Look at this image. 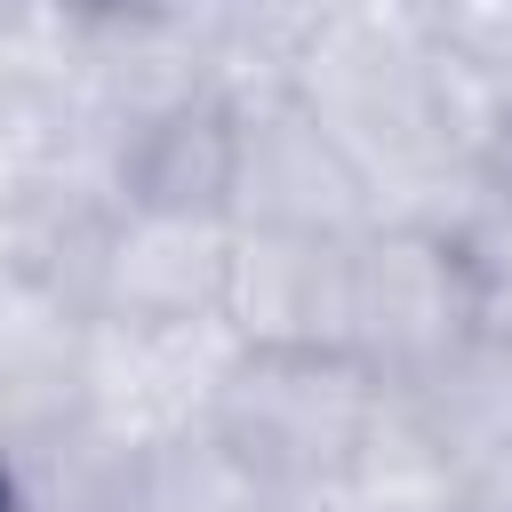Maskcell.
I'll use <instances>...</instances> for the list:
<instances>
[{
  "instance_id": "6da1fadb",
  "label": "cell",
  "mask_w": 512,
  "mask_h": 512,
  "mask_svg": "<svg viewBox=\"0 0 512 512\" xmlns=\"http://www.w3.org/2000/svg\"><path fill=\"white\" fill-rule=\"evenodd\" d=\"M376 400L384 392L352 352H240L200 432L248 472L256 496H320L344 488Z\"/></svg>"
},
{
  "instance_id": "7a4b0ae2",
  "label": "cell",
  "mask_w": 512,
  "mask_h": 512,
  "mask_svg": "<svg viewBox=\"0 0 512 512\" xmlns=\"http://www.w3.org/2000/svg\"><path fill=\"white\" fill-rule=\"evenodd\" d=\"M480 336V288L464 248L416 224H368L352 240V320L344 352L376 376V392H416Z\"/></svg>"
},
{
  "instance_id": "3957f363",
  "label": "cell",
  "mask_w": 512,
  "mask_h": 512,
  "mask_svg": "<svg viewBox=\"0 0 512 512\" xmlns=\"http://www.w3.org/2000/svg\"><path fill=\"white\" fill-rule=\"evenodd\" d=\"M240 128H232V232H312V240H360L376 224L368 176L344 160V144L288 96V88H256L232 96Z\"/></svg>"
},
{
  "instance_id": "277c9868",
  "label": "cell",
  "mask_w": 512,
  "mask_h": 512,
  "mask_svg": "<svg viewBox=\"0 0 512 512\" xmlns=\"http://www.w3.org/2000/svg\"><path fill=\"white\" fill-rule=\"evenodd\" d=\"M240 360V336L224 320H184V328H136V320H88V368H80V408L112 424L120 440L152 448L176 432H200L224 368Z\"/></svg>"
},
{
  "instance_id": "5b68a950",
  "label": "cell",
  "mask_w": 512,
  "mask_h": 512,
  "mask_svg": "<svg viewBox=\"0 0 512 512\" xmlns=\"http://www.w3.org/2000/svg\"><path fill=\"white\" fill-rule=\"evenodd\" d=\"M224 272H232V224L224 216H104L96 240V288L88 320H136V328H184L224 320Z\"/></svg>"
},
{
  "instance_id": "8992f818",
  "label": "cell",
  "mask_w": 512,
  "mask_h": 512,
  "mask_svg": "<svg viewBox=\"0 0 512 512\" xmlns=\"http://www.w3.org/2000/svg\"><path fill=\"white\" fill-rule=\"evenodd\" d=\"M352 320V240L312 232H232L224 328L240 352H344Z\"/></svg>"
},
{
  "instance_id": "52a82bcc",
  "label": "cell",
  "mask_w": 512,
  "mask_h": 512,
  "mask_svg": "<svg viewBox=\"0 0 512 512\" xmlns=\"http://www.w3.org/2000/svg\"><path fill=\"white\" fill-rule=\"evenodd\" d=\"M232 88H192L112 128V208L128 216H224L232 208Z\"/></svg>"
},
{
  "instance_id": "ba28073f",
  "label": "cell",
  "mask_w": 512,
  "mask_h": 512,
  "mask_svg": "<svg viewBox=\"0 0 512 512\" xmlns=\"http://www.w3.org/2000/svg\"><path fill=\"white\" fill-rule=\"evenodd\" d=\"M80 368H88V320L40 280V272H0V424L40 432L80 408Z\"/></svg>"
},
{
  "instance_id": "9c48e42d",
  "label": "cell",
  "mask_w": 512,
  "mask_h": 512,
  "mask_svg": "<svg viewBox=\"0 0 512 512\" xmlns=\"http://www.w3.org/2000/svg\"><path fill=\"white\" fill-rule=\"evenodd\" d=\"M136 456H144L136 440H120L88 408H72L0 448V496H8V512H128Z\"/></svg>"
},
{
  "instance_id": "30bf717a",
  "label": "cell",
  "mask_w": 512,
  "mask_h": 512,
  "mask_svg": "<svg viewBox=\"0 0 512 512\" xmlns=\"http://www.w3.org/2000/svg\"><path fill=\"white\" fill-rule=\"evenodd\" d=\"M392 400L440 440L448 464L512 440V336H488V328H480L448 368H432L416 392H392Z\"/></svg>"
},
{
  "instance_id": "8fae6325",
  "label": "cell",
  "mask_w": 512,
  "mask_h": 512,
  "mask_svg": "<svg viewBox=\"0 0 512 512\" xmlns=\"http://www.w3.org/2000/svg\"><path fill=\"white\" fill-rule=\"evenodd\" d=\"M440 496H456V464H448L440 440L384 392L376 416H368V432H360V448H352V464H344V504H352V512H424V504H440Z\"/></svg>"
},
{
  "instance_id": "7c38bea8",
  "label": "cell",
  "mask_w": 512,
  "mask_h": 512,
  "mask_svg": "<svg viewBox=\"0 0 512 512\" xmlns=\"http://www.w3.org/2000/svg\"><path fill=\"white\" fill-rule=\"evenodd\" d=\"M128 512H264V496L248 488V472L208 432H176V440H152L136 456Z\"/></svg>"
},
{
  "instance_id": "4fadbf2b",
  "label": "cell",
  "mask_w": 512,
  "mask_h": 512,
  "mask_svg": "<svg viewBox=\"0 0 512 512\" xmlns=\"http://www.w3.org/2000/svg\"><path fill=\"white\" fill-rule=\"evenodd\" d=\"M456 496L480 504V512H512V440L464 456V464H456Z\"/></svg>"
},
{
  "instance_id": "5bb4252c",
  "label": "cell",
  "mask_w": 512,
  "mask_h": 512,
  "mask_svg": "<svg viewBox=\"0 0 512 512\" xmlns=\"http://www.w3.org/2000/svg\"><path fill=\"white\" fill-rule=\"evenodd\" d=\"M480 192L496 200V208H512V120L488 136V152H480Z\"/></svg>"
},
{
  "instance_id": "9a60e30c",
  "label": "cell",
  "mask_w": 512,
  "mask_h": 512,
  "mask_svg": "<svg viewBox=\"0 0 512 512\" xmlns=\"http://www.w3.org/2000/svg\"><path fill=\"white\" fill-rule=\"evenodd\" d=\"M424 512H480V504H464V496H440V504H424Z\"/></svg>"
},
{
  "instance_id": "2e32d148",
  "label": "cell",
  "mask_w": 512,
  "mask_h": 512,
  "mask_svg": "<svg viewBox=\"0 0 512 512\" xmlns=\"http://www.w3.org/2000/svg\"><path fill=\"white\" fill-rule=\"evenodd\" d=\"M0 512H8V496H0Z\"/></svg>"
}]
</instances>
